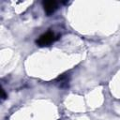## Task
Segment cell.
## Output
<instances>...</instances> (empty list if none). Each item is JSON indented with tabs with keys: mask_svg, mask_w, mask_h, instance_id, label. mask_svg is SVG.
Wrapping results in <instances>:
<instances>
[{
	"mask_svg": "<svg viewBox=\"0 0 120 120\" xmlns=\"http://www.w3.org/2000/svg\"><path fill=\"white\" fill-rule=\"evenodd\" d=\"M56 39H57V38L54 35V33L53 32H51V31H48L45 34L41 35L38 38V39H37V44L38 46H40V47L48 46V45H50L51 43H52Z\"/></svg>",
	"mask_w": 120,
	"mask_h": 120,
	"instance_id": "6da1fadb",
	"label": "cell"
},
{
	"mask_svg": "<svg viewBox=\"0 0 120 120\" xmlns=\"http://www.w3.org/2000/svg\"><path fill=\"white\" fill-rule=\"evenodd\" d=\"M43 8L48 15L52 14L57 8V3L55 1H45L43 2Z\"/></svg>",
	"mask_w": 120,
	"mask_h": 120,
	"instance_id": "7a4b0ae2",
	"label": "cell"
}]
</instances>
